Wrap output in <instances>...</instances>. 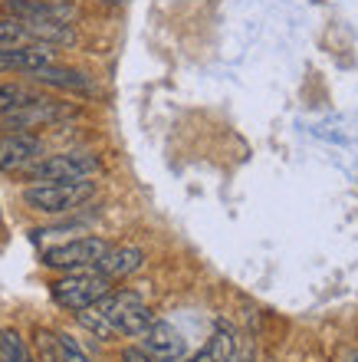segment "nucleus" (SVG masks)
<instances>
[{
	"mask_svg": "<svg viewBox=\"0 0 358 362\" xmlns=\"http://www.w3.org/2000/svg\"><path fill=\"white\" fill-rule=\"evenodd\" d=\"M102 168L95 152H59V155H43L37 162L23 168V178L33 185H49V181H85Z\"/></svg>",
	"mask_w": 358,
	"mask_h": 362,
	"instance_id": "obj_2",
	"label": "nucleus"
},
{
	"mask_svg": "<svg viewBox=\"0 0 358 362\" xmlns=\"http://www.w3.org/2000/svg\"><path fill=\"white\" fill-rule=\"evenodd\" d=\"M56 336V353H59V362H93V356L83 349V343L69 333H53Z\"/></svg>",
	"mask_w": 358,
	"mask_h": 362,
	"instance_id": "obj_16",
	"label": "nucleus"
},
{
	"mask_svg": "<svg viewBox=\"0 0 358 362\" xmlns=\"http://www.w3.org/2000/svg\"><path fill=\"white\" fill-rule=\"evenodd\" d=\"M43 158V139L33 132H4L0 135V172H23Z\"/></svg>",
	"mask_w": 358,
	"mask_h": 362,
	"instance_id": "obj_7",
	"label": "nucleus"
},
{
	"mask_svg": "<svg viewBox=\"0 0 358 362\" xmlns=\"http://www.w3.org/2000/svg\"><path fill=\"white\" fill-rule=\"evenodd\" d=\"M23 43H33L27 33V23L17 17L4 13L0 17V47H23Z\"/></svg>",
	"mask_w": 358,
	"mask_h": 362,
	"instance_id": "obj_14",
	"label": "nucleus"
},
{
	"mask_svg": "<svg viewBox=\"0 0 358 362\" xmlns=\"http://www.w3.org/2000/svg\"><path fill=\"white\" fill-rule=\"evenodd\" d=\"M76 323L83 326L85 333H93L95 339H105V343H109V339H115V329H112V323H109V320H105L102 316V310H99V306H85V310H79V313H76Z\"/></svg>",
	"mask_w": 358,
	"mask_h": 362,
	"instance_id": "obj_13",
	"label": "nucleus"
},
{
	"mask_svg": "<svg viewBox=\"0 0 358 362\" xmlns=\"http://www.w3.org/2000/svg\"><path fill=\"white\" fill-rule=\"evenodd\" d=\"M95 306L102 310V316L112 323L115 333L129 336V339L142 336L145 329L155 323V313H151L148 303H145L135 290H109Z\"/></svg>",
	"mask_w": 358,
	"mask_h": 362,
	"instance_id": "obj_3",
	"label": "nucleus"
},
{
	"mask_svg": "<svg viewBox=\"0 0 358 362\" xmlns=\"http://www.w3.org/2000/svg\"><path fill=\"white\" fill-rule=\"evenodd\" d=\"M142 349L155 362H181L188 356V339H184L178 326H171L168 320H155L142 333Z\"/></svg>",
	"mask_w": 358,
	"mask_h": 362,
	"instance_id": "obj_8",
	"label": "nucleus"
},
{
	"mask_svg": "<svg viewBox=\"0 0 358 362\" xmlns=\"http://www.w3.org/2000/svg\"><path fill=\"white\" fill-rule=\"evenodd\" d=\"M33 95H37V93H33L30 86H23V83H0V115L13 112L17 105L30 103Z\"/></svg>",
	"mask_w": 358,
	"mask_h": 362,
	"instance_id": "obj_15",
	"label": "nucleus"
},
{
	"mask_svg": "<svg viewBox=\"0 0 358 362\" xmlns=\"http://www.w3.org/2000/svg\"><path fill=\"white\" fill-rule=\"evenodd\" d=\"M145 264V250L142 247H135V244H119V247H109L105 250V257L99 260V274L109 276V280H125V276H132L138 274Z\"/></svg>",
	"mask_w": 358,
	"mask_h": 362,
	"instance_id": "obj_10",
	"label": "nucleus"
},
{
	"mask_svg": "<svg viewBox=\"0 0 358 362\" xmlns=\"http://www.w3.org/2000/svg\"><path fill=\"white\" fill-rule=\"evenodd\" d=\"M95 194V181H49L23 188V204L40 214H69Z\"/></svg>",
	"mask_w": 358,
	"mask_h": 362,
	"instance_id": "obj_1",
	"label": "nucleus"
},
{
	"mask_svg": "<svg viewBox=\"0 0 358 362\" xmlns=\"http://www.w3.org/2000/svg\"><path fill=\"white\" fill-rule=\"evenodd\" d=\"M76 109L66 103H56V99H47V95H33L30 103L17 105L13 112L0 115V129L7 132H33V129H43V125H53L59 119H69Z\"/></svg>",
	"mask_w": 358,
	"mask_h": 362,
	"instance_id": "obj_6",
	"label": "nucleus"
},
{
	"mask_svg": "<svg viewBox=\"0 0 358 362\" xmlns=\"http://www.w3.org/2000/svg\"><path fill=\"white\" fill-rule=\"evenodd\" d=\"M112 290V280L102 276L99 270H79V274H63L59 280L49 284V296L53 303L69 310V313H79L85 306L99 303L105 293Z\"/></svg>",
	"mask_w": 358,
	"mask_h": 362,
	"instance_id": "obj_4",
	"label": "nucleus"
},
{
	"mask_svg": "<svg viewBox=\"0 0 358 362\" xmlns=\"http://www.w3.org/2000/svg\"><path fill=\"white\" fill-rule=\"evenodd\" d=\"M112 247L105 238H76L66 244L43 250V267L49 270H63V274H79V270H95L99 260L105 257V250Z\"/></svg>",
	"mask_w": 358,
	"mask_h": 362,
	"instance_id": "obj_5",
	"label": "nucleus"
},
{
	"mask_svg": "<svg viewBox=\"0 0 358 362\" xmlns=\"http://www.w3.org/2000/svg\"><path fill=\"white\" fill-rule=\"evenodd\" d=\"M30 79L40 83V86L69 89V93H93V79L85 76V73H79V69H73V66H56V63L30 73Z\"/></svg>",
	"mask_w": 358,
	"mask_h": 362,
	"instance_id": "obj_11",
	"label": "nucleus"
},
{
	"mask_svg": "<svg viewBox=\"0 0 358 362\" xmlns=\"http://www.w3.org/2000/svg\"><path fill=\"white\" fill-rule=\"evenodd\" d=\"M56 63V47L47 43H23V47H0V73H37Z\"/></svg>",
	"mask_w": 358,
	"mask_h": 362,
	"instance_id": "obj_9",
	"label": "nucleus"
},
{
	"mask_svg": "<svg viewBox=\"0 0 358 362\" xmlns=\"http://www.w3.org/2000/svg\"><path fill=\"white\" fill-rule=\"evenodd\" d=\"M0 362H37L33 353L27 349V339L13 326L0 329Z\"/></svg>",
	"mask_w": 358,
	"mask_h": 362,
	"instance_id": "obj_12",
	"label": "nucleus"
}]
</instances>
